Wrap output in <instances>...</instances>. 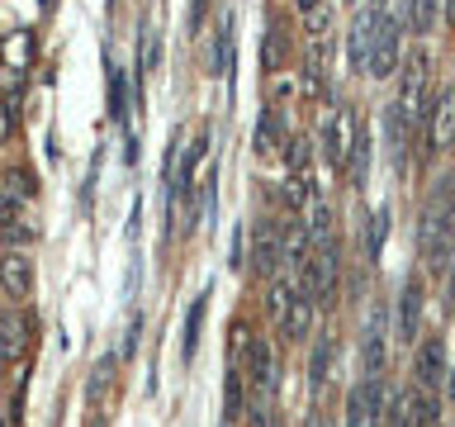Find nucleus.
I'll return each instance as SVG.
<instances>
[{
  "label": "nucleus",
  "instance_id": "f257e3e1",
  "mask_svg": "<svg viewBox=\"0 0 455 427\" xmlns=\"http://www.w3.org/2000/svg\"><path fill=\"white\" fill-rule=\"evenodd\" d=\"M418 252L432 276H446L451 256H455V176H441L432 185L418 219Z\"/></svg>",
  "mask_w": 455,
  "mask_h": 427
},
{
  "label": "nucleus",
  "instance_id": "f03ea898",
  "mask_svg": "<svg viewBox=\"0 0 455 427\" xmlns=\"http://www.w3.org/2000/svg\"><path fill=\"white\" fill-rule=\"evenodd\" d=\"M355 128H361V114H355L351 105H323V114H318V152L337 176H347V166H351Z\"/></svg>",
  "mask_w": 455,
  "mask_h": 427
},
{
  "label": "nucleus",
  "instance_id": "7ed1b4c3",
  "mask_svg": "<svg viewBox=\"0 0 455 427\" xmlns=\"http://www.w3.org/2000/svg\"><path fill=\"white\" fill-rule=\"evenodd\" d=\"M451 380V361H446V342L441 337H422L412 347V394L422 399H441Z\"/></svg>",
  "mask_w": 455,
  "mask_h": 427
},
{
  "label": "nucleus",
  "instance_id": "20e7f679",
  "mask_svg": "<svg viewBox=\"0 0 455 427\" xmlns=\"http://www.w3.org/2000/svg\"><path fill=\"white\" fill-rule=\"evenodd\" d=\"M403 67V24L394 20L389 10H379V24H375V43H370V62H365V77L370 81H384Z\"/></svg>",
  "mask_w": 455,
  "mask_h": 427
},
{
  "label": "nucleus",
  "instance_id": "39448f33",
  "mask_svg": "<svg viewBox=\"0 0 455 427\" xmlns=\"http://www.w3.org/2000/svg\"><path fill=\"white\" fill-rule=\"evenodd\" d=\"M384 408H389V399H384V375H361L351 384L347 394V427H384Z\"/></svg>",
  "mask_w": 455,
  "mask_h": 427
},
{
  "label": "nucleus",
  "instance_id": "423d86ee",
  "mask_svg": "<svg viewBox=\"0 0 455 427\" xmlns=\"http://www.w3.org/2000/svg\"><path fill=\"white\" fill-rule=\"evenodd\" d=\"M332 43H337V10H332V0H323L313 14H304V62L327 71Z\"/></svg>",
  "mask_w": 455,
  "mask_h": 427
},
{
  "label": "nucleus",
  "instance_id": "0eeeda50",
  "mask_svg": "<svg viewBox=\"0 0 455 427\" xmlns=\"http://www.w3.org/2000/svg\"><path fill=\"white\" fill-rule=\"evenodd\" d=\"M251 270L261 280H275L280 270H284V223H275V219H261L251 228Z\"/></svg>",
  "mask_w": 455,
  "mask_h": 427
},
{
  "label": "nucleus",
  "instance_id": "6e6552de",
  "mask_svg": "<svg viewBox=\"0 0 455 427\" xmlns=\"http://www.w3.org/2000/svg\"><path fill=\"white\" fill-rule=\"evenodd\" d=\"M0 290H5L10 304L34 299V290H38V266H34V256H28L24 247L0 252Z\"/></svg>",
  "mask_w": 455,
  "mask_h": 427
},
{
  "label": "nucleus",
  "instance_id": "1a4fd4ad",
  "mask_svg": "<svg viewBox=\"0 0 455 427\" xmlns=\"http://www.w3.org/2000/svg\"><path fill=\"white\" fill-rule=\"evenodd\" d=\"M427 152L432 157L455 152V85H446L432 100V114H427Z\"/></svg>",
  "mask_w": 455,
  "mask_h": 427
},
{
  "label": "nucleus",
  "instance_id": "9d476101",
  "mask_svg": "<svg viewBox=\"0 0 455 427\" xmlns=\"http://www.w3.org/2000/svg\"><path fill=\"white\" fill-rule=\"evenodd\" d=\"M318 299H313V290H308V280H299V294H294V304H290V313L280 318V342H290V347H304V342L313 337V318H318Z\"/></svg>",
  "mask_w": 455,
  "mask_h": 427
},
{
  "label": "nucleus",
  "instance_id": "9b49d317",
  "mask_svg": "<svg viewBox=\"0 0 455 427\" xmlns=\"http://www.w3.org/2000/svg\"><path fill=\"white\" fill-rule=\"evenodd\" d=\"M422 309H427V290L418 276L403 280V290H398V318H394V333L403 347H418V327H422Z\"/></svg>",
  "mask_w": 455,
  "mask_h": 427
},
{
  "label": "nucleus",
  "instance_id": "f8f14e48",
  "mask_svg": "<svg viewBox=\"0 0 455 427\" xmlns=\"http://www.w3.org/2000/svg\"><path fill=\"white\" fill-rule=\"evenodd\" d=\"M379 10H384V5H365V10L351 20V34H347V62H351L355 77H365L370 43H375V24H379Z\"/></svg>",
  "mask_w": 455,
  "mask_h": 427
},
{
  "label": "nucleus",
  "instance_id": "ddd939ff",
  "mask_svg": "<svg viewBox=\"0 0 455 427\" xmlns=\"http://www.w3.org/2000/svg\"><path fill=\"white\" fill-rule=\"evenodd\" d=\"M332 375H337V342L332 333H323V337H313V351H308V390L323 394L332 384Z\"/></svg>",
  "mask_w": 455,
  "mask_h": 427
},
{
  "label": "nucleus",
  "instance_id": "4468645a",
  "mask_svg": "<svg viewBox=\"0 0 455 427\" xmlns=\"http://www.w3.org/2000/svg\"><path fill=\"white\" fill-rule=\"evenodd\" d=\"M284 57H290V28H284V20H270L266 38H261V71L266 77H280Z\"/></svg>",
  "mask_w": 455,
  "mask_h": 427
},
{
  "label": "nucleus",
  "instance_id": "2eb2a0df",
  "mask_svg": "<svg viewBox=\"0 0 455 427\" xmlns=\"http://www.w3.org/2000/svg\"><path fill=\"white\" fill-rule=\"evenodd\" d=\"M284 142H290V133H284V124H280V109H270V105H266V114L256 119L251 148H256V157H280V152H284Z\"/></svg>",
  "mask_w": 455,
  "mask_h": 427
},
{
  "label": "nucleus",
  "instance_id": "dca6fc26",
  "mask_svg": "<svg viewBox=\"0 0 455 427\" xmlns=\"http://www.w3.org/2000/svg\"><path fill=\"white\" fill-rule=\"evenodd\" d=\"M294 294H299V276H290V270H280L275 280H266V313H270V323H275V327H280L284 313H290Z\"/></svg>",
  "mask_w": 455,
  "mask_h": 427
},
{
  "label": "nucleus",
  "instance_id": "f3484780",
  "mask_svg": "<svg viewBox=\"0 0 455 427\" xmlns=\"http://www.w3.org/2000/svg\"><path fill=\"white\" fill-rule=\"evenodd\" d=\"M361 375H384V318H375V313H370L361 337Z\"/></svg>",
  "mask_w": 455,
  "mask_h": 427
},
{
  "label": "nucleus",
  "instance_id": "a211bd4d",
  "mask_svg": "<svg viewBox=\"0 0 455 427\" xmlns=\"http://www.w3.org/2000/svg\"><path fill=\"white\" fill-rule=\"evenodd\" d=\"M370 152H375V142H370V124H365V114H361V128H355V148H351V166H347L351 190H361L365 176H370Z\"/></svg>",
  "mask_w": 455,
  "mask_h": 427
},
{
  "label": "nucleus",
  "instance_id": "6ab92c4d",
  "mask_svg": "<svg viewBox=\"0 0 455 427\" xmlns=\"http://www.w3.org/2000/svg\"><path fill=\"white\" fill-rule=\"evenodd\" d=\"M299 100H304V105H332V100H327V71L323 67H299Z\"/></svg>",
  "mask_w": 455,
  "mask_h": 427
},
{
  "label": "nucleus",
  "instance_id": "aec40b11",
  "mask_svg": "<svg viewBox=\"0 0 455 427\" xmlns=\"http://www.w3.org/2000/svg\"><path fill=\"white\" fill-rule=\"evenodd\" d=\"M384 233H389V209H375V214H370V219H365V262H370V266L379 262Z\"/></svg>",
  "mask_w": 455,
  "mask_h": 427
},
{
  "label": "nucleus",
  "instance_id": "412c9836",
  "mask_svg": "<svg viewBox=\"0 0 455 427\" xmlns=\"http://www.w3.org/2000/svg\"><path fill=\"white\" fill-rule=\"evenodd\" d=\"M109 119L114 124L128 119V77L119 67H109Z\"/></svg>",
  "mask_w": 455,
  "mask_h": 427
},
{
  "label": "nucleus",
  "instance_id": "4be33fe9",
  "mask_svg": "<svg viewBox=\"0 0 455 427\" xmlns=\"http://www.w3.org/2000/svg\"><path fill=\"white\" fill-rule=\"evenodd\" d=\"M204 313H209V294H199L195 309H190V318H185V361H195V351H199V327H204Z\"/></svg>",
  "mask_w": 455,
  "mask_h": 427
},
{
  "label": "nucleus",
  "instance_id": "5701e85b",
  "mask_svg": "<svg viewBox=\"0 0 455 427\" xmlns=\"http://www.w3.org/2000/svg\"><path fill=\"white\" fill-rule=\"evenodd\" d=\"M114 370H119V356H100L95 370H91V404H95V408L105 404V390H109Z\"/></svg>",
  "mask_w": 455,
  "mask_h": 427
},
{
  "label": "nucleus",
  "instance_id": "b1692460",
  "mask_svg": "<svg viewBox=\"0 0 455 427\" xmlns=\"http://www.w3.org/2000/svg\"><path fill=\"white\" fill-rule=\"evenodd\" d=\"M436 10H441V0H408V28L412 34H427L436 24Z\"/></svg>",
  "mask_w": 455,
  "mask_h": 427
},
{
  "label": "nucleus",
  "instance_id": "393cba45",
  "mask_svg": "<svg viewBox=\"0 0 455 427\" xmlns=\"http://www.w3.org/2000/svg\"><path fill=\"white\" fill-rule=\"evenodd\" d=\"M299 427H332V413H327V408H308Z\"/></svg>",
  "mask_w": 455,
  "mask_h": 427
},
{
  "label": "nucleus",
  "instance_id": "a878e982",
  "mask_svg": "<svg viewBox=\"0 0 455 427\" xmlns=\"http://www.w3.org/2000/svg\"><path fill=\"white\" fill-rule=\"evenodd\" d=\"M441 280H446V309H455V256H451V266H446Z\"/></svg>",
  "mask_w": 455,
  "mask_h": 427
},
{
  "label": "nucleus",
  "instance_id": "bb28decb",
  "mask_svg": "<svg viewBox=\"0 0 455 427\" xmlns=\"http://www.w3.org/2000/svg\"><path fill=\"white\" fill-rule=\"evenodd\" d=\"M14 133V119H10V105H0V142Z\"/></svg>",
  "mask_w": 455,
  "mask_h": 427
},
{
  "label": "nucleus",
  "instance_id": "cd10ccee",
  "mask_svg": "<svg viewBox=\"0 0 455 427\" xmlns=\"http://www.w3.org/2000/svg\"><path fill=\"white\" fill-rule=\"evenodd\" d=\"M318 5H323V0H294V10H299V14H313Z\"/></svg>",
  "mask_w": 455,
  "mask_h": 427
},
{
  "label": "nucleus",
  "instance_id": "c85d7f7f",
  "mask_svg": "<svg viewBox=\"0 0 455 427\" xmlns=\"http://www.w3.org/2000/svg\"><path fill=\"white\" fill-rule=\"evenodd\" d=\"M446 394H451V404H455V366H451V380H446Z\"/></svg>",
  "mask_w": 455,
  "mask_h": 427
},
{
  "label": "nucleus",
  "instance_id": "c756f323",
  "mask_svg": "<svg viewBox=\"0 0 455 427\" xmlns=\"http://www.w3.org/2000/svg\"><path fill=\"white\" fill-rule=\"evenodd\" d=\"M38 10H43V14H52V10H57V0H38Z\"/></svg>",
  "mask_w": 455,
  "mask_h": 427
},
{
  "label": "nucleus",
  "instance_id": "7c9ffc66",
  "mask_svg": "<svg viewBox=\"0 0 455 427\" xmlns=\"http://www.w3.org/2000/svg\"><path fill=\"white\" fill-rule=\"evenodd\" d=\"M446 20L455 24V0H446Z\"/></svg>",
  "mask_w": 455,
  "mask_h": 427
},
{
  "label": "nucleus",
  "instance_id": "2f4dec72",
  "mask_svg": "<svg viewBox=\"0 0 455 427\" xmlns=\"http://www.w3.org/2000/svg\"><path fill=\"white\" fill-rule=\"evenodd\" d=\"M270 427H284V423H280V418H270Z\"/></svg>",
  "mask_w": 455,
  "mask_h": 427
}]
</instances>
